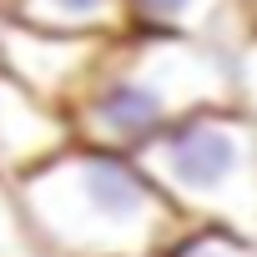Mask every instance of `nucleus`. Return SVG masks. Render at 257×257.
<instances>
[{
	"instance_id": "obj_1",
	"label": "nucleus",
	"mask_w": 257,
	"mask_h": 257,
	"mask_svg": "<svg viewBox=\"0 0 257 257\" xmlns=\"http://www.w3.org/2000/svg\"><path fill=\"white\" fill-rule=\"evenodd\" d=\"M11 182L46 257H162L187 232L177 207L126 152L71 142Z\"/></svg>"
},
{
	"instance_id": "obj_2",
	"label": "nucleus",
	"mask_w": 257,
	"mask_h": 257,
	"mask_svg": "<svg viewBox=\"0 0 257 257\" xmlns=\"http://www.w3.org/2000/svg\"><path fill=\"white\" fill-rule=\"evenodd\" d=\"M232 51L192 36H152L126 31L111 36L96 76L66 111L71 137L86 147L137 157L157 132L202 106H232Z\"/></svg>"
},
{
	"instance_id": "obj_3",
	"label": "nucleus",
	"mask_w": 257,
	"mask_h": 257,
	"mask_svg": "<svg viewBox=\"0 0 257 257\" xmlns=\"http://www.w3.org/2000/svg\"><path fill=\"white\" fill-rule=\"evenodd\" d=\"M137 162L187 227L257 237V126L237 101L172 121L137 152Z\"/></svg>"
},
{
	"instance_id": "obj_4",
	"label": "nucleus",
	"mask_w": 257,
	"mask_h": 257,
	"mask_svg": "<svg viewBox=\"0 0 257 257\" xmlns=\"http://www.w3.org/2000/svg\"><path fill=\"white\" fill-rule=\"evenodd\" d=\"M111 36H56V31H26V26L0 21V71L56 111L76 106Z\"/></svg>"
},
{
	"instance_id": "obj_5",
	"label": "nucleus",
	"mask_w": 257,
	"mask_h": 257,
	"mask_svg": "<svg viewBox=\"0 0 257 257\" xmlns=\"http://www.w3.org/2000/svg\"><path fill=\"white\" fill-rule=\"evenodd\" d=\"M71 142L76 137H71L66 111L46 106L41 96H31L0 71V177H21Z\"/></svg>"
},
{
	"instance_id": "obj_6",
	"label": "nucleus",
	"mask_w": 257,
	"mask_h": 257,
	"mask_svg": "<svg viewBox=\"0 0 257 257\" xmlns=\"http://www.w3.org/2000/svg\"><path fill=\"white\" fill-rule=\"evenodd\" d=\"M126 21H132V31L217 41L227 51L247 36L242 16H237V0H126Z\"/></svg>"
},
{
	"instance_id": "obj_7",
	"label": "nucleus",
	"mask_w": 257,
	"mask_h": 257,
	"mask_svg": "<svg viewBox=\"0 0 257 257\" xmlns=\"http://www.w3.org/2000/svg\"><path fill=\"white\" fill-rule=\"evenodd\" d=\"M0 21L56 36H126V0H0Z\"/></svg>"
},
{
	"instance_id": "obj_8",
	"label": "nucleus",
	"mask_w": 257,
	"mask_h": 257,
	"mask_svg": "<svg viewBox=\"0 0 257 257\" xmlns=\"http://www.w3.org/2000/svg\"><path fill=\"white\" fill-rule=\"evenodd\" d=\"M162 257H257V237L227 227H187Z\"/></svg>"
},
{
	"instance_id": "obj_9",
	"label": "nucleus",
	"mask_w": 257,
	"mask_h": 257,
	"mask_svg": "<svg viewBox=\"0 0 257 257\" xmlns=\"http://www.w3.org/2000/svg\"><path fill=\"white\" fill-rule=\"evenodd\" d=\"M0 257H46L41 242L31 237L26 217H21V202H16V182L0 177Z\"/></svg>"
},
{
	"instance_id": "obj_10",
	"label": "nucleus",
	"mask_w": 257,
	"mask_h": 257,
	"mask_svg": "<svg viewBox=\"0 0 257 257\" xmlns=\"http://www.w3.org/2000/svg\"><path fill=\"white\" fill-rule=\"evenodd\" d=\"M232 81H237V106L257 126V36H242L232 46Z\"/></svg>"
},
{
	"instance_id": "obj_11",
	"label": "nucleus",
	"mask_w": 257,
	"mask_h": 257,
	"mask_svg": "<svg viewBox=\"0 0 257 257\" xmlns=\"http://www.w3.org/2000/svg\"><path fill=\"white\" fill-rule=\"evenodd\" d=\"M237 16H242V31L257 36V0H237Z\"/></svg>"
}]
</instances>
